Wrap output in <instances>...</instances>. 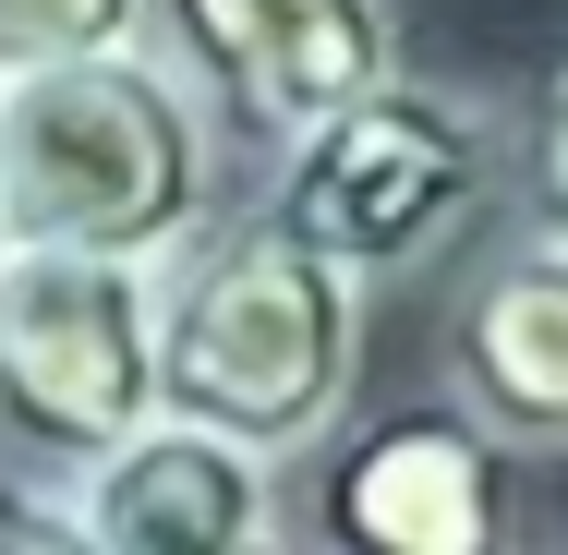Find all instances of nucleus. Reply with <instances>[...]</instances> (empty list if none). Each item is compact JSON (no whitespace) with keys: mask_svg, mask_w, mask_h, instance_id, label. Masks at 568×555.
<instances>
[{"mask_svg":"<svg viewBox=\"0 0 568 555\" xmlns=\"http://www.w3.org/2000/svg\"><path fill=\"white\" fill-rule=\"evenodd\" d=\"M219 206H230V121L158 37L0 85V241H73V254L158 266Z\"/></svg>","mask_w":568,"mask_h":555,"instance_id":"obj_1","label":"nucleus"},{"mask_svg":"<svg viewBox=\"0 0 568 555\" xmlns=\"http://www.w3.org/2000/svg\"><path fill=\"white\" fill-rule=\"evenodd\" d=\"M363 374V290L327 254H303L266 206L206 218L182 254H158V411L206 423L242 459L291 471L303 446L351 423Z\"/></svg>","mask_w":568,"mask_h":555,"instance_id":"obj_2","label":"nucleus"},{"mask_svg":"<svg viewBox=\"0 0 568 555\" xmlns=\"http://www.w3.org/2000/svg\"><path fill=\"white\" fill-rule=\"evenodd\" d=\"M496 206H508V110L412 73V61L387 85H363L351 110H327L315 133H291L278 182H266V218L303 254H327L351 290L436 278L448 254L484 241Z\"/></svg>","mask_w":568,"mask_h":555,"instance_id":"obj_3","label":"nucleus"},{"mask_svg":"<svg viewBox=\"0 0 568 555\" xmlns=\"http://www.w3.org/2000/svg\"><path fill=\"white\" fill-rule=\"evenodd\" d=\"M158 411V266L0 241V435L73 471Z\"/></svg>","mask_w":568,"mask_h":555,"instance_id":"obj_4","label":"nucleus"},{"mask_svg":"<svg viewBox=\"0 0 568 555\" xmlns=\"http://www.w3.org/2000/svg\"><path fill=\"white\" fill-rule=\"evenodd\" d=\"M303 459H315V495L291 520L303 555H532L520 459L484 435L459 399L327 423Z\"/></svg>","mask_w":568,"mask_h":555,"instance_id":"obj_5","label":"nucleus"},{"mask_svg":"<svg viewBox=\"0 0 568 555\" xmlns=\"http://www.w3.org/2000/svg\"><path fill=\"white\" fill-rule=\"evenodd\" d=\"M145 37L266 157L399 73V0H145Z\"/></svg>","mask_w":568,"mask_h":555,"instance_id":"obj_6","label":"nucleus"},{"mask_svg":"<svg viewBox=\"0 0 568 555\" xmlns=\"http://www.w3.org/2000/svg\"><path fill=\"white\" fill-rule=\"evenodd\" d=\"M448 399L508 459H568V241L557 229H496L448 290Z\"/></svg>","mask_w":568,"mask_h":555,"instance_id":"obj_7","label":"nucleus"},{"mask_svg":"<svg viewBox=\"0 0 568 555\" xmlns=\"http://www.w3.org/2000/svg\"><path fill=\"white\" fill-rule=\"evenodd\" d=\"M61 495H73L98 555H254L291 532L278 520V471L242 459L230 435H206V423H170V411H145L98 459H73Z\"/></svg>","mask_w":568,"mask_h":555,"instance_id":"obj_8","label":"nucleus"},{"mask_svg":"<svg viewBox=\"0 0 568 555\" xmlns=\"http://www.w3.org/2000/svg\"><path fill=\"white\" fill-rule=\"evenodd\" d=\"M121 37H145V0H0V85L85 61V49H121Z\"/></svg>","mask_w":568,"mask_h":555,"instance_id":"obj_9","label":"nucleus"},{"mask_svg":"<svg viewBox=\"0 0 568 555\" xmlns=\"http://www.w3.org/2000/svg\"><path fill=\"white\" fill-rule=\"evenodd\" d=\"M508 194H520L532 229L568 241V73L532 97V121H508Z\"/></svg>","mask_w":568,"mask_h":555,"instance_id":"obj_10","label":"nucleus"},{"mask_svg":"<svg viewBox=\"0 0 568 555\" xmlns=\"http://www.w3.org/2000/svg\"><path fill=\"white\" fill-rule=\"evenodd\" d=\"M0 555H98L85 520H73V495H61V471L0 459Z\"/></svg>","mask_w":568,"mask_h":555,"instance_id":"obj_11","label":"nucleus"},{"mask_svg":"<svg viewBox=\"0 0 568 555\" xmlns=\"http://www.w3.org/2000/svg\"><path fill=\"white\" fill-rule=\"evenodd\" d=\"M254 555H303V544H291V532H278V544H254Z\"/></svg>","mask_w":568,"mask_h":555,"instance_id":"obj_12","label":"nucleus"}]
</instances>
